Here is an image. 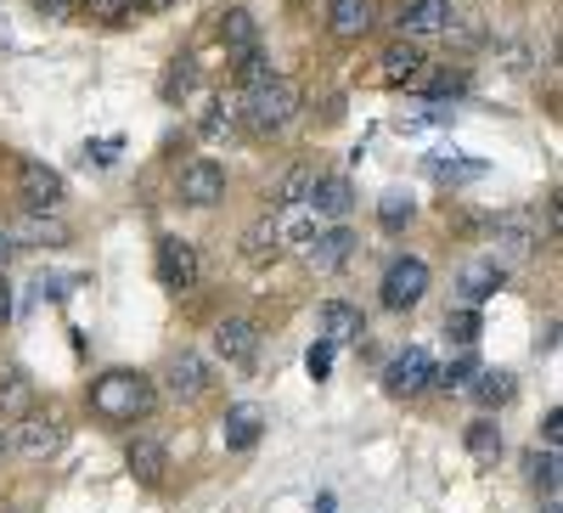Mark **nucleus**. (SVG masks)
<instances>
[{"mask_svg":"<svg viewBox=\"0 0 563 513\" xmlns=\"http://www.w3.org/2000/svg\"><path fill=\"white\" fill-rule=\"evenodd\" d=\"M474 372H479V361H474V356L462 350V356H456V361H451L445 372H434V384H445V390H462L467 379H474Z\"/></svg>","mask_w":563,"mask_h":513,"instance_id":"f704fd0d","label":"nucleus"},{"mask_svg":"<svg viewBox=\"0 0 563 513\" xmlns=\"http://www.w3.org/2000/svg\"><path fill=\"white\" fill-rule=\"evenodd\" d=\"M541 440H547V451H558V440H563V412H558V406L547 412V424H541Z\"/></svg>","mask_w":563,"mask_h":513,"instance_id":"ea45409f","label":"nucleus"},{"mask_svg":"<svg viewBox=\"0 0 563 513\" xmlns=\"http://www.w3.org/2000/svg\"><path fill=\"white\" fill-rule=\"evenodd\" d=\"M467 395H474L479 406H507L512 395H519V379H512L507 367H479L474 372V384H462Z\"/></svg>","mask_w":563,"mask_h":513,"instance_id":"a211bd4d","label":"nucleus"},{"mask_svg":"<svg viewBox=\"0 0 563 513\" xmlns=\"http://www.w3.org/2000/svg\"><path fill=\"white\" fill-rule=\"evenodd\" d=\"M411 215H417L411 193H384V198H378V226H384V231H400V226H411Z\"/></svg>","mask_w":563,"mask_h":513,"instance_id":"7c9ffc66","label":"nucleus"},{"mask_svg":"<svg viewBox=\"0 0 563 513\" xmlns=\"http://www.w3.org/2000/svg\"><path fill=\"white\" fill-rule=\"evenodd\" d=\"M158 283L169 294H192L198 288V249L186 238H164L158 243Z\"/></svg>","mask_w":563,"mask_h":513,"instance_id":"0eeeda50","label":"nucleus"},{"mask_svg":"<svg viewBox=\"0 0 563 513\" xmlns=\"http://www.w3.org/2000/svg\"><path fill=\"white\" fill-rule=\"evenodd\" d=\"M124 469H130L141 485H158L164 469H169L164 440H158V435H130V446H124Z\"/></svg>","mask_w":563,"mask_h":513,"instance_id":"9b49d317","label":"nucleus"},{"mask_svg":"<svg viewBox=\"0 0 563 513\" xmlns=\"http://www.w3.org/2000/svg\"><path fill=\"white\" fill-rule=\"evenodd\" d=\"M18 254V243H12V231L7 226H0V271H7V260Z\"/></svg>","mask_w":563,"mask_h":513,"instance_id":"c03bdc74","label":"nucleus"},{"mask_svg":"<svg viewBox=\"0 0 563 513\" xmlns=\"http://www.w3.org/2000/svg\"><path fill=\"white\" fill-rule=\"evenodd\" d=\"M440 181H479L485 175V164L479 159H467V153H434V164H429Z\"/></svg>","mask_w":563,"mask_h":513,"instance_id":"c756f323","label":"nucleus"},{"mask_svg":"<svg viewBox=\"0 0 563 513\" xmlns=\"http://www.w3.org/2000/svg\"><path fill=\"white\" fill-rule=\"evenodd\" d=\"M434 356L422 350V345H411V350H400L395 361H389V372H384V384H389V395H422V390H434Z\"/></svg>","mask_w":563,"mask_h":513,"instance_id":"423d86ee","label":"nucleus"},{"mask_svg":"<svg viewBox=\"0 0 563 513\" xmlns=\"http://www.w3.org/2000/svg\"><path fill=\"white\" fill-rule=\"evenodd\" d=\"M350 254H355V238H350L344 226L316 231V238L305 243V265H310V271H344V265H350Z\"/></svg>","mask_w":563,"mask_h":513,"instance_id":"f8f14e48","label":"nucleus"},{"mask_svg":"<svg viewBox=\"0 0 563 513\" xmlns=\"http://www.w3.org/2000/svg\"><path fill=\"white\" fill-rule=\"evenodd\" d=\"M214 356L225 361V367H254V356H260V328L249 316H225L220 328H214Z\"/></svg>","mask_w":563,"mask_h":513,"instance_id":"6e6552de","label":"nucleus"},{"mask_svg":"<svg viewBox=\"0 0 563 513\" xmlns=\"http://www.w3.org/2000/svg\"><path fill=\"white\" fill-rule=\"evenodd\" d=\"M225 198V164L220 159H186L180 164V204L186 209H214Z\"/></svg>","mask_w":563,"mask_h":513,"instance_id":"39448f33","label":"nucleus"},{"mask_svg":"<svg viewBox=\"0 0 563 513\" xmlns=\"http://www.w3.org/2000/svg\"><path fill=\"white\" fill-rule=\"evenodd\" d=\"M462 440H467V451H474L479 462H496V457H501V429H496V417H474Z\"/></svg>","mask_w":563,"mask_h":513,"instance_id":"bb28decb","label":"nucleus"},{"mask_svg":"<svg viewBox=\"0 0 563 513\" xmlns=\"http://www.w3.org/2000/svg\"><path fill=\"white\" fill-rule=\"evenodd\" d=\"M384 79H389V85L422 79V52H417V40H395V45H389V52H384Z\"/></svg>","mask_w":563,"mask_h":513,"instance_id":"5701e85b","label":"nucleus"},{"mask_svg":"<svg viewBox=\"0 0 563 513\" xmlns=\"http://www.w3.org/2000/svg\"><path fill=\"white\" fill-rule=\"evenodd\" d=\"M378 294H384L389 310H411L422 294H429V265H422V260H395Z\"/></svg>","mask_w":563,"mask_h":513,"instance_id":"1a4fd4ad","label":"nucleus"},{"mask_svg":"<svg viewBox=\"0 0 563 513\" xmlns=\"http://www.w3.org/2000/svg\"><path fill=\"white\" fill-rule=\"evenodd\" d=\"M310 181H316V170H310V164H288V170L276 175V186H271V209H276V215H282V209H305Z\"/></svg>","mask_w":563,"mask_h":513,"instance_id":"412c9836","label":"nucleus"},{"mask_svg":"<svg viewBox=\"0 0 563 513\" xmlns=\"http://www.w3.org/2000/svg\"><path fill=\"white\" fill-rule=\"evenodd\" d=\"M530 474H536V485L558 502V451H536V457H530Z\"/></svg>","mask_w":563,"mask_h":513,"instance_id":"473e14b6","label":"nucleus"},{"mask_svg":"<svg viewBox=\"0 0 563 513\" xmlns=\"http://www.w3.org/2000/svg\"><path fill=\"white\" fill-rule=\"evenodd\" d=\"M260 429H265V412H260L254 401L231 406V412H225V424H220V435H225V446H231V451H249V446L260 440Z\"/></svg>","mask_w":563,"mask_h":513,"instance_id":"aec40b11","label":"nucleus"},{"mask_svg":"<svg viewBox=\"0 0 563 513\" xmlns=\"http://www.w3.org/2000/svg\"><path fill=\"white\" fill-rule=\"evenodd\" d=\"M34 406V384L23 372H0V417H29Z\"/></svg>","mask_w":563,"mask_h":513,"instance_id":"a878e982","label":"nucleus"},{"mask_svg":"<svg viewBox=\"0 0 563 513\" xmlns=\"http://www.w3.org/2000/svg\"><path fill=\"white\" fill-rule=\"evenodd\" d=\"M147 7H153V12H164V7H175V0H147Z\"/></svg>","mask_w":563,"mask_h":513,"instance_id":"a18cd8bd","label":"nucleus"},{"mask_svg":"<svg viewBox=\"0 0 563 513\" xmlns=\"http://www.w3.org/2000/svg\"><path fill=\"white\" fill-rule=\"evenodd\" d=\"M18 310V299H12V283H7V271H0V321H7Z\"/></svg>","mask_w":563,"mask_h":513,"instance_id":"79ce46f5","label":"nucleus"},{"mask_svg":"<svg viewBox=\"0 0 563 513\" xmlns=\"http://www.w3.org/2000/svg\"><path fill=\"white\" fill-rule=\"evenodd\" d=\"M305 367H310V379H327V372H333V345H310V356H305Z\"/></svg>","mask_w":563,"mask_h":513,"instance_id":"58836bf2","label":"nucleus"},{"mask_svg":"<svg viewBox=\"0 0 563 513\" xmlns=\"http://www.w3.org/2000/svg\"><path fill=\"white\" fill-rule=\"evenodd\" d=\"M12 243H29V249H57V243H68V226L57 220V215H23L18 226H12Z\"/></svg>","mask_w":563,"mask_h":513,"instance_id":"6ab92c4d","label":"nucleus"},{"mask_svg":"<svg viewBox=\"0 0 563 513\" xmlns=\"http://www.w3.org/2000/svg\"><path fill=\"white\" fill-rule=\"evenodd\" d=\"M153 401H158L153 379L147 372H130V367H113L90 384V412L108 417V424H141L153 412Z\"/></svg>","mask_w":563,"mask_h":513,"instance_id":"f257e3e1","label":"nucleus"},{"mask_svg":"<svg viewBox=\"0 0 563 513\" xmlns=\"http://www.w3.org/2000/svg\"><path fill=\"white\" fill-rule=\"evenodd\" d=\"M192 85H198V63L192 57H175L164 68V79H158V97L164 102H186V97H192Z\"/></svg>","mask_w":563,"mask_h":513,"instance_id":"393cba45","label":"nucleus"},{"mask_svg":"<svg viewBox=\"0 0 563 513\" xmlns=\"http://www.w3.org/2000/svg\"><path fill=\"white\" fill-rule=\"evenodd\" d=\"M501 283H507V265H496L490 254H485V260H467L462 276H456V288H462L467 305H485L490 294H501Z\"/></svg>","mask_w":563,"mask_h":513,"instance_id":"2eb2a0df","label":"nucleus"},{"mask_svg":"<svg viewBox=\"0 0 563 513\" xmlns=\"http://www.w3.org/2000/svg\"><path fill=\"white\" fill-rule=\"evenodd\" d=\"M429 90H434V97H456V90H467V68H451L445 63V74L429 79Z\"/></svg>","mask_w":563,"mask_h":513,"instance_id":"4c0bfd02","label":"nucleus"},{"mask_svg":"<svg viewBox=\"0 0 563 513\" xmlns=\"http://www.w3.org/2000/svg\"><path fill=\"white\" fill-rule=\"evenodd\" d=\"M40 7L52 12V18H68V12H79V0H40Z\"/></svg>","mask_w":563,"mask_h":513,"instance_id":"37998d69","label":"nucleus"},{"mask_svg":"<svg viewBox=\"0 0 563 513\" xmlns=\"http://www.w3.org/2000/svg\"><path fill=\"white\" fill-rule=\"evenodd\" d=\"M220 45H225L231 57L254 52V45H260V29H254V18H249V12H225V18H220Z\"/></svg>","mask_w":563,"mask_h":513,"instance_id":"b1692460","label":"nucleus"},{"mask_svg":"<svg viewBox=\"0 0 563 513\" xmlns=\"http://www.w3.org/2000/svg\"><path fill=\"white\" fill-rule=\"evenodd\" d=\"M316 321H321V339L333 345V350H339V345H355V339L366 334V316H361L350 299H327Z\"/></svg>","mask_w":563,"mask_h":513,"instance_id":"ddd939ff","label":"nucleus"},{"mask_svg":"<svg viewBox=\"0 0 563 513\" xmlns=\"http://www.w3.org/2000/svg\"><path fill=\"white\" fill-rule=\"evenodd\" d=\"M276 249H282V238H276V220H260L249 238H243V254H249V265H265V260H276Z\"/></svg>","mask_w":563,"mask_h":513,"instance_id":"c85d7f7f","label":"nucleus"},{"mask_svg":"<svg viewBox=\"0 0 563 513\" xmlns=\"http://www.w3.org/2000/svg\"><path fill=\"white\" fill-rule=\"evenodd\" d=\"M445 34H451V40L462 45V52H467V45H479V40H485L479 18H451V23H445Z\"/></svg>","mask_w":563,"mask_h":513,"instance_id":"c9c22d12","label":"nucleus"},{"mask_svg":"<svg viewBox=\"0 0 563 513\" xmlns=\"http://www.w3.org/2000/svg\"><path fill=\"white\" fill-rule=\"evenodd\" d=\"M18 198H23V209H34V215H52V209L68 204V181H63L52 164L23 159V164H18Z\"/></svg>","mask_w":563,"mask_h":513,"instance_id":"7ed1b4c3","label":"nucleus"},{"mask_svg":"<svg viewBox=\"0 0 563 513\" xmlns=\"http://www.w3.org/2000/svg\"><path fill=\"white\" fill-rule=\"evenodd\" d=\"M299 108H305V90H299L294 79H282V74H271V79L249 85V97H243L249 130H260V135H276V130H288V124L299 119Z\"/></svg>","mask_w":563,"mask_h":513,"instance_id":"f03ea898","label":"nucleus"},{"mask_svg":"<svg viewBox=\"0 0 563 513\" xmlns=\"http://www.w3.org/2000/svg\"><path fill=\"white\" fill-rule=\"evenodd\" d=\"M445 334H451L456 345H474V339H479V310H451V316H445Z\"/></svg>","mask_w":563,"mask_h":513,"instance_id":"72a5a7b5","label":"nucleus"},{"mask_svg":"<svg viewBox=\"0 0 563 513\" xmlns=\"http://www.w3.org/2000/svg\"><path fill=\"white\" fill-rule=\"evenodd\" d=\"M79 7L90 12V23H108L113 29V23H124L135 12V0H79Z\"/></svg>","mask_w":563,"mask_h":513,"instance_id":"2f4dec72","label":"nucleus"},{"mask_svg":"<svg viewBox=\"0 0 563 513\" xmlns=\"http://www.w3.org/2000/svg\"><path fill=\"white\" fill-rule=\"evenodd\" d=\"M113 153H119V142H97V148L85 142V164H102V170H108V164H113Z\"/></svg>","mask_w":563,"mask_h":513,"instance_id":"a19ab883","label":"nucleus"},{"mask_svg":"<svg viewBox=\"0 0 563 513\" xmlns=\"http://www.w3.org/2000/svg\"><path fill=\"white\" fill-rule=\"evenodd\" d=\"M57 446H63V429H57V424H45V417H18V451H23L29 462L52 457Z\"/></svg>","mask_w":563,"mask_h":513,"instance_id":"4be33fe9","label":"nucleus"},{"mask_svg":"<svg viewBox=\"0 0 563 513\" xmlns=\"http://www.w3.org/2000/svg\"><path fill=\"white\" fill-rule=\"evenodd\" d=\"M305 209H310L316 220H333V226H339V220L355 209V186H350L344 175H316V181H310Z\"/></svg>","mask_w":563,"mask_h":513,"instance_id":"9d476101","label":"nucleus"},{"mask_svg":"<svg viewBox=\"0 0 563 513\" xmlns=\"http://www.w3.org/2000/svg\"><path fill=\"white\" fill-rule=\"evenodd\" d=\"M238 119H243V97H238V90H225V97H214V108L203 113L198 130H203V135H225Z\"/></svg>","mask_w":563,"mask_h":513,"instance_id":"cd10ccee","label":"nucleus"},{"mask_svg":"<svg viewBox=\"0 0 563 513\" xmlns=\"http://www.w3.org/2000/svg\"><path fill=\"white\" fill-rule=\"evenodd\" d=\"M327 23H333L339 40H361V34H372V23H378V0H333V7H327Z\"/></svg>","mask_w":563,"mask_h":513,"instance_id":"f3484780","label":"nucleus"},{"mask_svg":"<svg viewBox=\"0 0 563 513\" xmlns=\"http://www.w3.org/2000/svg\"><path fill=\"white\" fill-rule=\"evenodd\" d=\"M238 79H243V85H260V79H271V68H265V52H260V45L238 57Z\"/></svg>","mask_w":563,"mask_h":513,"instance_id":"e433bc0d","label":"nucleus"},{"mask_svg":"<svg viewBox=\"0 0 563 513\" xmlns=\"http://www.w3.org/2000/svg\"><path fill=\"white\" fill-rule=\"evenodd\" d=\"M456 18L451 0H411L400 12V40H422V34H445V23Z\"/></svg>","mask_w":563,"mask_h":513,"instance_id":"4468645a","label":"nucleus"},{"mask_svg":"<svg viewBox=\"0 0 563 513\" xmlns=\"http://www.w3.org/2000/svg\"><path fill=\"white\" fill-rule=\"evenodd\" d=\"M164 384H169L175 401H198V395L209 390V367H203V356H198V350H180V356L169 361V372H164Z\"/></svg>","mask_w":563,"mask_h":513,"instance_id":"dca6fc26","label":"nucleus"},{"mask_svg":"<svg viewBox=\"0 0 563 513\" xmlns=\"http://www.w3.org/2000/svg\"><path fill=\"white\" fill-rule=\"evenodd\" d=\"M496 265H512V260H530L536 249H541V226H536V215L530 209H507V215H496Z\"/></svg>","mask_w":563,"mask_h":513,"instance_id":"20e7f679","label":"nucleus"}]
</instances>
